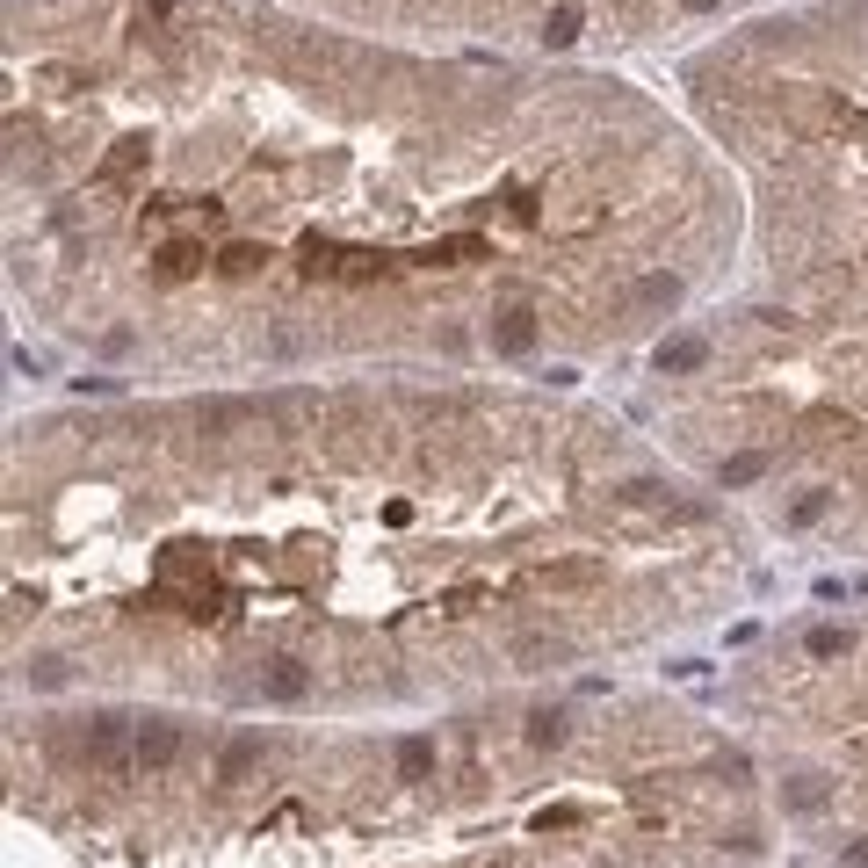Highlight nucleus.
Here are the masks:
<instances>
[{
	"mask_svg": "<svg viewBox=\"0 0 868 868\" xmlns=\"http://www.w3.org/2000/svg\"><path fill=\"white\" fill-rule=\"evenodd\" d=\"M514 659L529 666V673H543V666L565 659V637H514Z\"/></svg>",
	"mask_w": 868,
	"mask_h": 868,
	"instance_id": "nucleus-9",
	"label": "nucleus"
},
{
	"mask_svg": "<svg viewBox=\"0 0 868 868\" xmlns=\"http://www.w3.org/2000/svg\"><path fill=\"white\" fill-rule=\"evenodd\" d=\"M196 268H203V246H189V239H167L160 246V275H167V283H189Z\"/></svg>",
	"mask_w": 868,
	"mask_h": 868,
	"instance_id": "nucleus-6",
	"label": "nucleus"
},
{
	"mask_svg": "<svg viewBox=\"0 0 868 868\" xmlns=\"http://www.w3.org/2000/svg\"><path fill=\"white\" fill-rule=\"evenodd\" d=\"M753 478H767V456H760V449H738V456L724 463V485H753Z\"/></svg>",
	"mask_w": 868,
	"mask_h": 868,
	"instance_id": "nucleus-15",
	"label": "nucleus"
},
{
	"mask_svg": "<svg viewBox=\"0 0 868 868\" xmlns=\"http://www.w3.org/2000/svg\"><path fill=\"white\" fill-rule=\"evenodd\" d=\"M572 37H579V8H550V15H543V44L565 51Z\"/></svg>",
	"mask_w": 868,
	"mask_h": 868,
	"instance_id": "nucleus-14",
	"label": "nucleus"
},
{
	"mask_svg": "<svg viewBox=\"0 0 868 868\" xmlns=\"http://www.w3.org/2000/svg\"><path fill=\"white\" fill-rule=\"evenodd\" d=\"M174 753H181V724L145 717V724H138V738H131V760H138L145 774H160V767H174Z\"/></svg>",
	"mask_w": 868,
	"mask_h": 868,
	"instance_id": "nucleus-1",
	"label": "nucleus"
},
{
	"mask_svg": "<svg viewBox=\"0 0 868 868\" xmlns=\"http://www.w3.org/2000/svg\"><path fill=\"white\" fill-rule=\"evenodd\" d=\"M529 746H565V709H529Z\"/></svg>",
	"mask_w": 868,
	"mask_h": 868,
	"instance_id": "nucleus-12",
	"label": "nucleus"
},
{
	"mask_svg": "<svg viewBox=\"0 0 868 868\" xmlns=\"http://www.w3.org/2000/svg\"><path fill=\"white\" fill-rule=\"evenodd\" d=\"M623 492H630L637 507H651V500H666V485H651V478H637V485H623Z\"/></svg>",
	"mask_w": 868,
	"mask_h": 868,
	"instance_id": "nucleus-20",
	"label": "nucleus"
},
{
	"mask_svg": "<svg viewBox=\"0 0 868 868\" xmlns=\"http://www.w3.org/2000/svg\"><path fill=\"white\" fill-rule=\"evenodd\" d=\"M825 507H832V492H803V500L789 507V521H796V529H811V521H818Z\"/></svg>",
	"mask_w": 868,
	"mask_h": 868,
	"instance_id": "nucleus-19",
	"label": "nucleus"
},
{
	"mask_svg": "<svg viewBox=\"0 0 868 868\" xmlns=\"http://www.w3.org/2000/svg\"><path fill=\"white\" fill-rule=\"evenodd\" d=\"M268 261V246H254V239H239V246H225V254H217V268H225V275H254Z\"/></svg>",
	"mask_w": 868,
	"mask_h": 868,
	"instance_id": "nucleus-13",
	"label": "nucleus"
},
{
	"mask_svg": "<svg viewBox=\"0 0 868 868\" xmlns=\"http://www.w3.org/2000/svg\"><path fill=\"white\" fill-rule=\"evenodd\" d=\"M637 304H680V283H673V275H644V283H637Z\"/></svg>",
	"mask_w": 868,
	"mask_h": 868,
	"instance_id": "nucleus-18",
	"label": "nucleus"
},
{
	"mask_svg": "<svg viewBox=\"0 0 868 868\" xmlns=\"http://www.w3.org/2000/svg\"><path fill=\"white\" fill-rule=\"evenodd\" d=\"M789 811H825V782L818 774H796L789 782Z\"/></svg>",
	"mask_w": 868,
	"mask_h": 868,
	"instance_id": "nucleus-16",
	"label": "nucleus"
},
{
	"mask_svg": "<svg viewBox=\"0 0 868 868\" xmlns=\"http://www.w3.org/2000/svg\"><path fill=\"white\" fill-rule=\"evenodd\" d=\"M145 167V138H123L116 152H109V160H102V189H116V181H131Z\"/></svg>",
	"mask_w": 868,
	"mask_h": 868,
	"instance_id": "nucleus-8",
	"label": "nucleus"
},
{
	"mask_svg": "<svg viewBox=\"0 0 868 868\" xmlns=\"http://www.w3.org/2000/svg\"><path fill=\"white\" fill-rule=\"evenodd\" d=\"M340 261H348V254H340L333 239H319V232L304 239V275H340Z\"/></svg>",
	"mask_w": 868,
	"mask_h": 868,
	"instance_id": "nucleus-10",
	"label": "nucleus"
},
{
	"mask_svg": "<svg viewBox=\"0 0 868 868\" xmlns=\"http://www.w3.org/2000/svg\"><path fill=\"white\" fill-rule=\"evenodd\" d=\"M254 767H261V738H254V731H239L232 746L217 753V782L232 789V782H246V774H254Z\"/></svg>",
	"mask_w": 868,
	"mask_h": 868,
	"instance_id": "nucleus-4",
	"label": "nucleus"
},
{
	"mask_svg": "<svg viewBox=\"0 0 868 868\" xmlns=\"http://www.w3.org/2000/svg\"><path fill=\"white\" fill-rule=\"evenodd\" d=\"M261 688H268L275 702H304V695H312V673H304V659H290V651H283V659H261Z\"/></svg>",
	"mask_w": 868,
	"mask_h": 868,
	"instance_id": "nucleus-2",
	"label": "nucleus"
},
{
	"mask_svg": "<svg viewBox=\"0 0 868 868\" xmlns=\"http://www.w3.org/2000/svg\"><path fill=\"white\" fill-rule=\"evenodd\" d=\"M116 746H123V717H95L87 724V753L95 760H116Z\"/></svg>",
	"mask_w": 868,
	"mask_h": 868,
	"instance_id": "nucleus-11",
	"label": "nucleus"
},
{
	"mask_svg": "<svg viewBox=\"0 0 868 868\" xmlns=\"http://www.w3.org/2000/svg\"><path fill=\"white\" fill-rule=\"evenodd\" d=\"M861 753H868V738H861Z\"/></svg>",
	"mask_w": 868,
	"mask_h": 868,
	"instance_id": "nucleus-25",
	"label": "nucleus"
},
{
	"mask_svg": "<svg viewBox=\"0 0 868 868\" xmlns=\"http://www.w3.org/2000/svg\"><path fill=\"white\" fill-rule=\"evenodd\" d=\"M550 579H557V586H586V579H594V565H557Z\"/></svg>",
	"mask_w": 868,
	"mask_h": 868,
	"instance_id": "nucleus-21",
	"label": "nucleus"
},
{
	"mask_svg": "<svg viewBox=\"0 0 868 868\" xmlns=\"http://www.w3.org/2000/svg\"><path fill=\"white\" fill-rule=\"evenodd\" d=\"M492 348H500V355H529V348H536V312H521V304H514V312H500Z\"/></svg>",
	"mask_w": 868,
	"mask_h": 868,
	"instance_id": "nucleus-5",
	"label": "nucleus"
},
{
	"mask_svg": "<svg viewBox=\"0 0 868 868\" xmlns=\"http://www.w3.org/2000/svg\"><path fill=\"white\" fill-rule=\"evenodd\" d=\"M680 8H695V15H702V8H717V0H680Z\"/></svg>",
	"mask_w": 868,
	"mask_h": 868,
	"instance_id": "nucleus-23",
	"label": "nucleus"
},
{
	"mask_svg": "<svg viewBox=\"0 0 868 868\" xmlns=\"http://www.w3.org/2000/svg\"><path fill=\"white\" fill-rule=\"evenodd\" d=\"M840 861H854V868H868V832H861V840H847V847H840Z\"/></svg>",
	"mask_w": 868,
	"mask_h": 868,
	"instance_id": "nucleus-22",
	"label": "nucleus"
},
{
	"mask_svg": "<svg viewBox=\"0 0 868 868\" xmlns=\"http://www.w3.org/2000/svg\"><path fill=\"white\" fill-rule=\"evenodd\" d=\"M659 377H688V369H702L709 362V340H695V333H680V340H659Z\"/></svg>",
	"mask_w": 868,
	"mask_h": 868,
	"instance_id": "nucleus-3",
	"label": "nucleus"
},
{
	"mask_svg": "<svg viewBox=\"0 0 868 868\" xmlns=\"http://www.w3.org/2000/svg\"><path fill=\"white\" fill-rule=\"evenodd\" d=\"M847 651H854V637H847V630H832V623H825V630H811V659H847Z\"/></svg>",
	"mask_w": 868,
	"mask_h": 868,
	"instance_id": "nucleus-17",
	"label": "nucleus"
},
{
	"mask_svg": "<svg viewBox=\"0 0 868 868\" xmlns=\"http://www.w3.org/2000/svg\"><path fill=\"white\" fill-rule=\"evenodd\" d=\"M152 15H174V0H152Z\"/></svg>",
	"mask_w": 868,
	"mask_h": 868,
	"instance_id": "nucleus-24",
	"label": "nucleus"
},
{
	"mask_svg": "<svg viewBox=\"0 0 868 868\" xmlns=\"http://www.w3.org/2000/svg\"><path fill=\"white\" fill-rule=\"evenodd\" d=\"M434 774V738H398V782H427Z\"/></svg>",
	"mask_w": 868,
	"mask_h": 868,
	"instance_id": "nucleus-7",
	"label": "nucleus"
}]
</instances>
